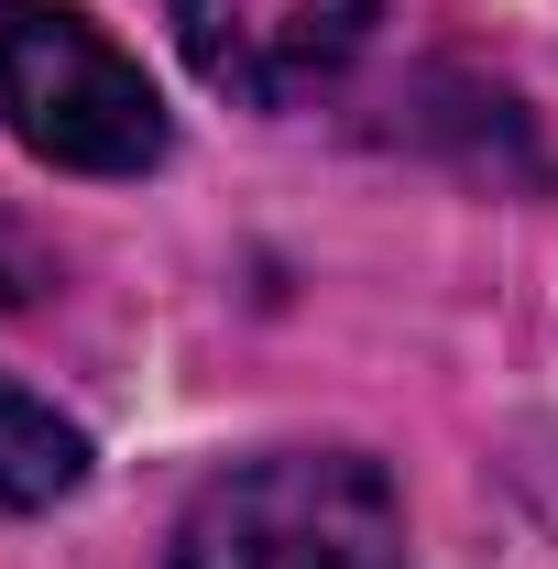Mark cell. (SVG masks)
Segmentation results:
<instances>
[{
    "label": "cell",
    "mask_w": 558,
    "mask_h": 569,
    "mask_svg": "<svg viewBox=\"0 0 558 569\" xmlns=\"http://www.w3.org/2000/svg\"><path fill=\"white\" fill-rule=\"evenodd\" d=\"M88 482V438H77L44 395H22L0 372V515H33V503H67Z\"/></svg>",
    "instance_id": "obj_4"
},
{
    "label": "cell",
    "mask_w": 558,
    "mask_h": 569,
    "mask_svg": "<svg viewBox=\"0 0 558 569\" xmlns=\"http://www.w3.org/2000/svg\"><path fill=\"white\" fill-rule=\"evenodd\" d=\"M0 132L67 176H142L165 164V99L99 22L0 0Z\"/></svg>",
    "instance_id": "obj_2"
},
{
    "label": "cell",
    "mask_w": 558,
    "mask_h": 569,
    "mask_svg": "<svg viewBox=\"0 0 558 569\" xmlns=\"http://www.w3.org/2000/svg\"><path fill=\"white\" fill-rule=\"evenodd\" d=\"M176 569H406V503L361 449H275L187 503Z\"/></svg>",
    "instance_id": "obj_1"
},
{
    "label": "cell",
    "mask_w": 558,
    "mask_h": 569,
    "mask_svg": "<svg viewBox=\"0 0 558 569\" xmlns=\"http://www.w3.org/2000/svg\"><path fill=\"white\" fill-rule=\"evenodd\" d=\"M165 11H176L187 67L219 99H252V110L329 88L372 33V0H165Z\"/></svg>",
    "instance_id": "obj_3"
}]
</instances>
